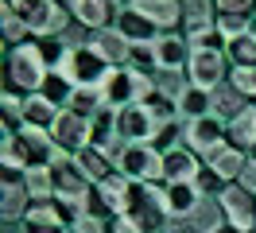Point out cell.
Segmentation results:
<instances>
[{
  "mask_svg": "<svg viewBox=\"0 0 256 233\" xmlns=\"http://www.w3.org/2000/svg\"><path fill=\"white\" fill-rule=\"evenodd\" d=\"M12 4H16V16L28 24V31L39 39H58L74 20L70 8H62L58 0H12Z\"/></svg>",
  "mask_w": 256,
  "mask_h": 233,
  "instance_id": "1",
  "label": "cell"
},
{
  "mask_svg": "<svg viewBox=\"0 0 256 233\" xmlns=\"http://www.w3.org/2000/svg\"><path fill=\"white\" fill-rule=\"evenodd\" d=\"M128 217L144 233H163L167 225V194L163 183H132V198H128Z\"/></svg>",
  "mask_w": 256,
  "mask_h": 233,
  "instance_id": "2",
  "label": "cell"
},
{
  "mask_svg": "<svg viewBox=\"0 0 256 233\" xmlns=\"http://www.w3.org/2000/svg\"><path fill=\"white\" fill-rule=\"evenodd\" d=\"M47 62H43V51L39 43H20L8 51V86L16 90H28V93H39L43 82H47Z\"/></svg>",
  "mask_w": 256,
  "mask_h": 233,
  "instance_id": "3",
  "label": "cell"
},
{
  "mask_svg": "<svg viewBox=\"0 0 256 233\" xmlns=\"http://www.w3.org/2000/svg\"><path fill=\"white\" fill-rule=\"evenodd\" d=\"M156 90V78L144 74V70H132V66H116L105 82H101V93L112 109H124V105H136L144 101L148 93Z\"/></svg>",
  "mask_w": 256,
  "mask_h": 233,
  "instance_id": "4",
  "label": "cell"
},
{
  "mask_svg": "<svg viewBox=\"0 0 256 233\" xmlns=\"http://www.w3.org/2000/svg\"><path fill=\"white\" fill-rule=\"evenodd\" d=\"M116 171L132 183H163V152L156 144H124L116 155Z\"/></svg>",
  "mask_w": 256,
  "mask_h": 233,
  "instance_id": "5",
  "label": "cell"
},
{
  "mask_svg": "<svg viewBox=\"0 0 256 233\" xmlns=\"http://www.w3.org/2000/svg\"><path fill=\"white\" fill-rule=\"evenodd\" d=\"M112 70H116V66H109V62L101 59L94 43L70 47V55H66V62H62V74L70 78L74 86H101Z\"/></svg>",
  "mask_w": 256,
  "mask_h": 233,
  "instance_id": "6",
  "label": "cell"
},
{
  "mask_svg": "<svg viewBox=\"0 0 256 233\" xmlns=\"http://www.w3.org/2000/svg\"><path fill=\"white\" fill-rule=\"evenodd\" d=\"M58 155H62V148L54 144V136L47 128H20L16 132V159L24 171L28 167H50Z\"/></svg>",
  "mask_w": 256,
  "mask_h": 233,
  "instance_id": "7",
  "label": "cell"
},
{
  "mask_svg": "<svg viewBox=\"0 0 256 233\" xmlns=\"http://www.w3.org/2000/svg\"><path fill=\"white\" fill-rule=\"evenodd\" d=\"M218 206H222V217L240 233H252L256 229V194L240 183H229L218 194Z\"/></svg>",
  "mask_w": 256,
  "mask_h": 233,
  "instance_id": "8",
  "label": "cell"
},
{
  "mask_svg": "<svg viewBox=\"0 0 256 233\" xmlns=\"http://www.w3.org/2000/svg\"><path fill=\"white\" fill-rule=\"evenodd\" d=\"M182 140H186V148H190L194 155H202V159H206L214 148H222L225 140H229V121H222L218 113L194 117V121H186V132H182Z\"/></svg>",
  "mask_w": 256,
  "mask_h": 233,
  "instance_id": "9",
  "label": "cell"
},
{
  "mask_svg": "<svg viewBox=\"0 0 256 233\" xmlns=\"http://www.w3.org/2000/svg\"><path fill=\"white\" fill-rule=\"evenodd\" d=\"M156 132H160V121L152 117L148 105H124L116 109V140L124 144H156Z\"/></svg>",
  "mask_w": 256,
  "mask_h": 233,
  "instance_id": "10",
  "label": "cell"
},
{
  "mask_svg": "<svg viewBox=\"0 0 256 233\" xmlns=\"http://www.w3.org/2000/svg\"><path fill=\"white\" fill-rule=\"evenodd\" d=\"M50 175H54V198H74V202H86L94 183L86 179V171L74 163V155L62 152L54 163H50Z\"/></svg>",
  "mask_w": 256,
  "mask_h": 233,
  "instance_id": "11",
  "label": "cell"
},
{
  "mask_svg": "<svg viewBox=\"0 0 256 233\" xmlns=\"http://www.w3.org/2000/svg\"><path fill=\"white\" fill-rule=\"evenodd\" d=\"M186 78L202 90H218L229 82V59L225 51H194L190 55V66H186Z\"/></svg>",
  "mask_w": 256,
  "mask_h": 233,
  "instance_id": "12",
  "label": "cell"
},
{
  "mask_svg": "<svg viewBox=\"0 0 256 233\" xmlns=\"http://www.w3.org/2000/svg\"><path fill=\"white\" fill-rule=\"evenodd\" d=\"M50 136H54V144L62 148V152H82L86 144H90V121L86 117H78L74 109H62L58 113V121H54V128H50Z\"/></svg>",
  "mask_w": 256,
  "mask_h": 233,
  "instance_id": "13",
  "label": "cell"
},
{
  "mask_svg": "<svg viewBox=\"0 0 256 233\" xmlns=\"http://www.w3.org/2000/svg\"><path fill=\"white\" fill-rule=\"evenodd\" d=\"M70 16L78 20L82 28L90 31H105L109 24H116L120 4L116 0H70Z\"/></svg>",
  "mask_w": 256,
  "mask_h": 233,
  "instance_id": "14",
  "label": "cell"
},
{
  "mask_svg": "<svg viewBox=\"0 0 256 233\" xmlns=\"http://www.w3.org/2000/svg\"><path fill=\"white\" fill-rule=\"evenodd\" d=\"M112 28L120 31L128 43H160V35H163L160 24H152V20H148L144 12H136L132 4L120 8V16H116V24H112Z\"/></svg>",
  "mask_w": 256,
  "mask_h": 233,
  "instance_id": "15",
  "label": "cell"
},
{
  "mask_svg": "<svg viewBox=\"0 0 256 233\" xmlns=\"http://www.w3.org/2000/svg\"><path fill=\"white\" fill-rule=\"evenodd\" d=\"M198 171H202V163H198V155L190 148L175 144V148L163 152V183H194Z\"/></svg>",
  "mask_w": 256,
  "mask_h": 233,
  "instance_id": "16",
  "label": "cell"
},
{
  "mask_svg": "<svg viewBox=\"0 0 256 233\" xmlns=\"http://www.w3.org/2000/svg\"><path fill=\"white\" fill-rule=\"evenodd\" d=\"M20 225H24V233H66V229H70L66 217L58 214L54 198H50V202H32V210L20 217Z\"/></svg>",
  "mask_w": 256,
  "mask_h": 233,
  "instance_id": "17",
  "label": "cell"
},
{
  "mask_svg": "<svg viewBox=\"0 0 256 233\" xmlns=\"http://www.w3.org/2000/svg\"><path fill=\"white\" fill-rule=\"evenodd\" d=\"M190 43H186V35H175V31H167L160 35V43H156V59H160V70H186L190 66Z\"/></svg>",
  "mask_w": 256,
  "mask_h": 233,
  "instance_id": "18",
  "label": "cell"
},
{
  "mask_svg": "<svg viewBox=\"0 0 256 233\" xmlns=\"http://www.w3.org/2000/svg\"><path fill=\"white\" fill-rule=\"evenodd\" d=\"M202 163H206V167H214L218 175H222V179L237 183V179H240V171H244V163H248V152L225 140L222 148H214V152H210L206 159H202Z\"/></svg>",
  "mask_w": 256,
  "mask_h": 233,
  "instance_id": "19",
  "label": "cell"
},
{
  "mask_svg": "<svg viewBox=\"0 0 256 233\" xmlns=\"http://www.w3.org/2000/svg\"><path fill=\"white\" fill-rule=\"evenodd\" d=\"M136 12H144L152 24H160V31H175L182 24V0H128Z\"/></svg>",
  "mask_w": 256,
  "mask_h": 233,
  "instance_id": "20",
  "label": "cell"
},
{
  "mask_svg": "<svg viewBox=\"0 0 256 233\" xmlns=\"http://www.w3.org/2000/svg\"><path fill=\"white\" fill-rule=\"evenodd\" d=\"M163 194H167V214L171 217H190L206 202L198 183H163Z\"/></svg>",
  "mask_w": 256,
  "mask_h": 233,
  "instance_id": "21",
  "label": "cell"
},
{
  "mask_svg": "<svg viewBox=\"0 0 256 233\" xmlns=\"http://www.w3.org/2000/svg\"><path fill=\"white\" fill-rule=\"evenodd\" d=\"M74 163L86 171V179H90V183H105L109 175H116V159H112L109 152L94 148V144H86L82 152H74Z\"/></svg>",
  "mask_w": 256,
  "mask_h": 233,
  "instance_id": "22",
  "label": "cell"
},
{
  "mask_svg": "<svg viewBox=\"0 0 256 233\" xmlns=\"http://www.w3.org/2000/svg\"><path fill=\"white\" fill-rule=\"evenodd\" d=\"M94 190H97V198L109 206V214H128V198H132V179L128 175H109L105 183H94Z\"/></svg>",
  "mask_w": 256,
  "mask_h": 233,
  "instance_id": "23",
  "label": "cell"
},
{
  "mask_svg": "<svg viewBox=\"0 0 256 233\" xmlns=\"http://www.w3.org/2000/svg\"><path fill=\"white\" fill-rule=\"evenodd\" d=\"M58 113L62 109L58 105H50L43 93H32V97H24V113H20V124L24 128H54V121H58Z\"/></svg>",
  "mask_w": 256,
  "mask_h": 233,
  "instance_id": "24",
  "label": "cell"
},
{
  "mask_svg": "<svg viewBox=\"0 0 256 233\" xmlns=\"http://www.w3.org/2000/svg\"><path fill=\"white\" fill-rule=\"evenodd\" d=\"M90 43L97 47V55L109 62V66H128V51H132V43H128V39H124L116 28L94 31V39H90Z\"/></svg>",
  "mask_w": 256,
  "mask_h": 233,
  "instance_id": "25",
  "label": "cell"
},
{
  "mask_svg": "<svg viewBox=\"0 0 256 233\" xmlns=\"http://www.w3.org/2000/svg\"><path fill=\"white\" fill-rule=\"evenodd\" d=\"M32 210V194H28V186L24 179L20 183H0V217L4 221H16Z\"/></svg>",
  "mask_w": 256,
  "mask_h": 233,
  "instance_id": "26",
  "label": "cell"
},
{
  "mask_svg": "<svg viewBox=\"0 0 256 233\" xmlns=\"http://www.w3.org/2000/svg\"><path fill=\"white\" fill-rule=\"evenodd\" d=\"M178 113H182L186 121L214 113V90H202V86L186 82V86H182V93H178Z\"/></svg>",
  "mask_w": 256,
  "mask_h": 233,
  "instance_id": "27",
  "label": "cell"
},
{
  "mask_svg": "<svg viewBox=\"0 0 256 233\" xmlns=\"http://www.w3.org/2000/svg\"><path fill=\"white\" fill-rule=\"evenodd\" d=\"M182 24H186V35L214 28V24H218V8H214V0H182Z\"/></svg>",
  "mask_w": 256,
  "mask_h": 233,
  "instance_id": "28",
  "label": "cell"
},
{
  "mask_svg": "<svg viewBox=\"0 0 256 233\" xmlns=\"http://www.w3.org/2000/svg\"><path fill=\"white\" fill-rule=\"evenodd\" d=\"M229 144H237L244 152L256 144V105H244L237 117L229 121Z\"/></svg>",
  "mask_w": 256,
  "mask_h": 233,
  "instance_id": "29",
  "label": "cell"
},
{
  "mask_svg": "<svg viewBox=\"0 0 256 233\" xmlns=\"http://www.w3.org/2000/svg\"><path fill=\"white\" fill-rule=\"evenodd\" d=\"M74 90H78V86H74V82H70V78L62 74V70H50L47 74V82H43V97H47L50 105H58V109H70V101H74Z\"/></svg>",
  "mask_w": 256,
  "mask_h": 233,
  "instance_id": "30",
  "label": "cell"
},
{
  "mask_svg": "<svg viewBox=\"0 0 256 233\" xmlns=\"http://www.w3.org/2000/svg\"><path fill=\"white\" fill-rule=\"evenodd\" d=\"M24 186H28L32 202H50L54 198V175H50V167H28L24 171Z\"/></svg>",
  "mask_w": 256,
  "mask_h": 233,
  "instance_id": "31",
  "label": "cell"
},
{
  "mask_svg": "<svg viewBox=\"0 0 256 233\" xmlns=\"http://www.w3.org/2000/svg\"><path fill=\"white\" fill-rule=\"evenodd\" d=\"M105 105H109V101H105L101 86H78V90H74V101H70V109H74L78 117H86V121H90V117H97Z\"/></svg>",
  "mask_w": 256,
  "mask_h": 233,
  "instance_id": "32",
  "label": "cell"
},
{
  "mask_svg": "<svg viewBox=\"0 0 256 233\" xmlns=\"http://www.w3.org/2000/svg\"><path fill=\"white\" fill-rule=\"evenodd\" d=\"M0 31H4V43H8V47H20V43H24V35H32L28 24L16 16V4H12V0L0 4Z\"/></svg>",
  "mask_w": 256,
  "mask_h": 233,
  "instance_id": "33",
  "label": "cell"
},
{
  "mask_svg": "<svg viewBox=\"0 0 256 233\" xmlns=\"http://www.w3.org/2000/svg\"><path fill=\"white\" fill-rule=\"evenodd\" d=\"M244 105H248V101H244V97H240V93L233 90L229 82L214 90V113H218L222 121H233V117H237V113H240V109H244Z\"/></svg>",
  "mask_w": 256,
  "mask_h": 233,
  "instance_id": "34",
  "label": "cell"
},
{
  "mask_svg": "<svg viewBox=\"0 0 256 233\" xmlns=\"http://www.w3.org/2000/svg\"><path fill=\"white\" fill-rule=\"evenodd\" d=\"M225 59H233V66H256V35L252 31L233 35L229 47H225Z\"/></svg>",
  "mask_w": 256,
  "mask_h": 233,
  "instance_id": "35",
  "label": "cell"
},
{
  "mask_svg": "<svg viewBox=\"0 0 256 233\" xmlns=\"http://www.w3.org/2000/svg\"><path fill=\"white\" fill-rule=\"evenodd\" d=\"M128 66H132V70H144V74H156V70H160L156 43H132V51H128Z\"/></svg>",
  "mask_w": 256,
  "mask_h": 233,
  "instance_id": "36",
  "label": "cell"
},
{
  "mask_svg": "<svg viewBox=\"0 0 256 233\" xmlns=\"http://www.w3.org/2000/svg\"><path fill=\"white\" fill-rule=\"evenodd\" d=\"M229 86L248 101L256 97V66H233V74H229Z\"/></svg>",
  "mask_w": 256,
  "mask_h": 233,
  "instance_id": "37",
  "label": "cell"
},
{
  "mask_svg": "<svg viewBox=\"0 0 256 233\" xmlns=\"http://www.w3.org/2000/svg\"><path fill=\"white\" fill-rule=\"evenodd\" d=\"M194 183H198V190H202V198H218L225 186H229V179H222L214 167H206V163H202V171H198V179H194Z\"/></svg>",
  "mask_w": 256,
  "mask_h": 233,
  "instance_id": "38",
  "label": "cell"
},
{
  "mask_svg": "<svg viewBox=\"0 0 256 233\" xmlns=\"http://www.w3.org/2000/svg\"><path fill=\"white\" fill-rule=\"evenodd\" d=\"M39 51H43V62H47V70H62L66 55H70V47L62 39H39Z\"/></svg>",
  "mask_w": 256,
  "mask_h": 233,
  "instance_id": "39",
  "label": "cell"
},
{
  "mask_svg": "<svg viewBox=\"0 0 256 233\" xmlns=\"http://www.w3.org/2000/svg\"><path fill=\"white\" fill-rule=\"evenodd\" d=\"M218 16H237V20H252L256 16V0H214Z\"/></svg>",
  "mask_w": 256,
  "mask_h": 233,
  "instance_id": "40",
  "label": "cell"
},
{
  "mask_svg": "<svg viewBox=\"0 0 256 233\" xmlns=\"http://www.w3.org/2000/svg\"><path fill=\"white\" fill-rule=\"evenodd\" d=\"M178 132H186V128H178L175 121H167V124H160V132H156V148H160V152H167V148H175V140H178Z\"/></svg>",
  "mask_w": 256,
  "mask_h": 233,
  "instance_id": "41",
  "label": "cell"
},
{
  "mask_svg": "<svg viewBox=\"0 0 256 233\" xmlns=\"http://www.w3.org/2000/svg\"><path fill=\"white\" fill-rule=\"evenodd\" d=\"M74 229H82V233H109V221L97 217V214H82L78 221H74Z\"/></svg>",
  "mask_w": 256,
  "mask_h": 233,
  "instance_id": "42",
  "label": "cell"
},
{
  "mask_svg": "<svg viewBox=\"0 0 256 233\" xmlns=\"http://www.w3.org/2000/svg\"><path fill=\"white\" fill-rule=\"evenodd\" d=\"M163 233H202V225L190 217H167V225H163Z\"/></svg>",
  "mask_w": 256,
  "mask_h": 233,
  "instance_id": "43",
  "label": "cell"
},
{
  "mask_svg": "<svg viewBox=\"0 0 256 233\" xmlns=\"http://www.w3.org/2000/svg\"><path fill=\"white\" fill-rule=\"evenodd\" d=\"M109 233H144V229H140L128 214H112L109 217Z\"/></svg>",
  "mask_w": 256,
  "mask_h": 233,
  "instance_id": "44",
  "label": "cell"
},
{
  "mask_svg": "<svg viewBox=\"0 0 256 233\" xmlns=\"http://www.w3.org/2000/svg\"><path fill=\"white\" fill-rule=\"evenodd\" d=\"M237 183H240V186H248V190L256 194V163H252V159L244 163V171H240V179H237Z\"/></svg>",
  "mask_w": 256,
  "mask_h": 233,
  "instance_id": "45",
  "label": "cell"
},
{
  "mask_svg": "<svg viewBox=\"0 0 256 233\" xmlns=\"http://www.w3.org/2000/svg\"><path fill=\"white\" fill-rule=\"evenodd\" d=\"M210 233H240V229H233V225H229V221H222V225H218V229H210Z\"/></svg>",
  "mask_w": 256,
  "mask_h": 233,
  "instance_id": "46",
  "label": "cell"
},
{
  "mask_svg": "<svg viewBox=\"0 0 256 233\" xmlns=\"http://www.w3.org/2000/svg\"><path fill=\"white\" fill-rule=\"evenodd\" d=\"M248 159H252V163H256V144H252V148H248Z\"/></svg>",
  "mask_w": 256,
  "mask_h": 233,
  "instance_id": "47",
  "label": "cell"
},
{
  "mask_svg": "<svg viewBox=\"0 0 256 233\" xmlns=\"http://www.w3.org/2000/svg\"><path fill=\"white\" fill-rule=\"evenodd\" d=\"M66 233H82V229H74V225H70V229H66Z\"/></svg>",
  "mask_w": 256,
  "mask_h": 233,
  "instance_id": "48",
  "label": "cell"
},
{
  "mask_svg": "<svg viewBox=\"0 0 256 233\" xmlns=\"http://www.w3.org/2000/svg\"><path fill=\"white\" fill-rule=\"evenodd\" d=\"M252 35H256V20H252Z\"/></svg>",
  "mask_w": 256,
  "mask_h": 233,
  "instance_id": "49",
  "label": "cell"
},
{
  "mask_svg": "<svg viewBox=\"0 0 256 233\" xmlns=\"http://www.w3.org/2000/svg\"><path fill=\"white\" fill-rule=\"evenodd\" d=\"M252 233H256V229H252Z\"/></svg>",
  "mask_w": 256,
  "mask_h": 233,
  "instance_id": "50",
  "label": "cell"
}]
</instances>
